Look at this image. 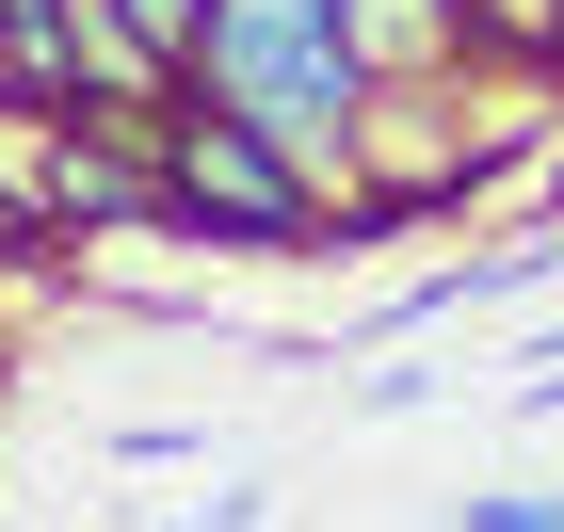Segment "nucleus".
<instances>
[{
    "instance_id": "obj_3",
    "label": "nucleus",
    "mask_w": 564,
    "mask_h": 532,
    "mask_svg": "<svg viewBox=\"0 0 564 532\" xmlns=\"http://www.w3.org/2000/svg\"><path fill=\"white\" fill-rule=\"evenodd\" d=\"M339 17H355L371 97H388V82H468V65H484V17H468V0H339Z\"/></svg>"
},
{
    "instance_id": "obj_5",
    "label": "nucleus",
    "mask_w": 564,
    "mask_h": 532,
    "mask_svg": "<svg viewBox=\"0 0 564 532\" xmlns=\"http://www.w3.org/2000/svg\"><path fill=\"white\" fill-rule=\"evenodd\" d=\"M468 17H484V48H549L564 33V0H468Z\"/></svg>"
},
{
    "instance_id": "obj_6",
    "label": "nucleus",
    "mask_w": 564,
    "mask_h": 532,
    "mask_svg": "<svg viewBox=\"0 0 564 532\" xmlns=\"http://www.w3.org/2000/svg\"><path fill=\"white\" fill-rule=\"evenodd\" d=\"M194 532H274V500H259V485H226V500H194Z\"/></svg>"
},
{
    "instance_id": "obj_4",
    "label": "nucleus",
    "mask_w": 564,
    "mask_h": 532,
    "mask_svg": "<svg viewBox=\"0 0 564 532\" xmlns=\"http://www.w3.org/2000/svg\"><path fill=\"white\" fill-rule=\"evenodd\" d=\"M452 532H564V485H500V500H452Z\"/></svg>"
},
{
    "instance_id": "obj_2",
    "label": "nucleus",
    "mask_w": 564,
    "mask_h": 532,
    "mask_svg": "<svg viewBox=\"0 0 564 532\" xmlns=\"http://www.w3.org/2000/svg\"><path fill=\"white\" fill-rule=\"evenodd\" d=\"M162 210H177V242H226V259H323V210L339 194L274 130H242V113H210V97L177 82L162 97Z\"/></svg>"
},
{
    "instance_id": "obj_1",
    "label": "nucleus",
    "mask_w": 564,
    "mask_h": 532,
    "mask_svg": "<svg viewBox=\"0 0 564 532\" xmlns=\"http://www.w3.org/2000/svg\"><path fill=\"white\" fill-rule=\"evenodd\" d=\"M177 82L210 97V113H242V130H274L323 194H355L371 65H355V17H339V0H210V33H194Z\"/></svg>"
}]
</instances>
